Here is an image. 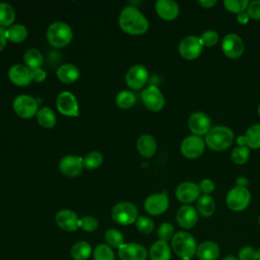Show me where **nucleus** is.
Wrapping results in <instances>:
<instances>
[{"mask_svg":"<svg viewBox=\"0 0 260 260\" xmlns=\"http://www.w3.org/2000/svg\"><path fill=\"white\" fill-rule=\"evenodd\" d=\"M120 28L132 36L143 35L148 30L149 23L145 15L134 6H125L119 15Z\"/></svg>","mask_w":260,"mask_h":260,"instance_id":"obj_1","label":"nucleus"},{"mask_svg":"<svg viewBox=\"0 0 260 260\" xmlns=\"http://www.w3.org/2000/svg\"><path fill=\"white\" fill-rule=\"evenodd\" d=\"M235 140L233 130L226 126H213L204 137L205 144L214 151H223L228 149Z\"/></svg>","mask_w":260,"mask_h":260,"instance_id":"obj_2","label":"nucleus"},{"mask_svg":"<svg viewBox=\"0 0 260 260\" xmlns=\"http://www.w3.org/2000/svg\"><path fill=\"white\" fill-rule=\"evenodd\" d=\"M173 251L181 258H192L196 254L197 243L195 238L188 232L181 231L175 233L171 240Z\"/></svg>","mask_w":260,"mask_h":260,"instance_id":"obj_3","label":"nucleus"},{"mask_svg":"<svg viewBox=\"0 0 260 260\" xmlns=\"http://www.w3.org/2000/svg\"><path fill=\"white\" fill-rule=\"evenodd\" d=\"M46 37L51 46L55 48H63L71 42L73 32L69 24L66 22L55 21L49 25Z\"/></svg>","mask_w":260,"mask_h":260,"instance_id":"obj_4","label":"nucleus"},{"mask_svg":"<svg viewBox=\"0 0 260 260\" xmlns=\"http://www.w3.org/2000/svg\"><path fill=\"white\" fill-rule=\"evenodd\" d=\"M111 216L115 222L121 225H129L134 223L138 218V209L134 203L122 201L113 206Z\"/></svg>","mask_w":260,"mask_h":260,"instance_id":"obj_5","label":"nucleus"},{"mask_svg":"<svg viewBox=\"0 0 260 260\" xmlns=\"http://www.w3.org/2000/svg\"><path fill=\"white\" fill-rule=\"evenodd\" d=\"M251 202V193L247 187L235 186L225 196L226 206L236 212L245 210Z\"/></svg>","mask_w":260,"mask_h":260,"instance_id":"obj_6","label":"nucleus"},{"mask_svg":"<svg viewBox=\"0 0 260 260\" xmlns=\"http://www.w3.org/2000/svg\"><path fill=\"white\" fill-rule=\"evenodd\" d=\"M12 108L17 116L23 119H29L37 116L39 104L35 98L28 94L17 95L12 104Z\"/></svg>","mask_w":260,"mask_h":260,"instance_id":"obj_7","label":"nucleus"},{"mask_svg":"<svg viewBox=\"0 0 260 260\" xmlns=\"http://www.w3.org/2000/svg\"><path fill=\"white\" fill-rule=\"evenodd\" d=\"M205 146L206 144H205L204 138H202L201 136L191 134L186 136L182 140L180 150L185 157L194 159L203 154L205 150Z\"/></svg>","mask_w":260,"mask_h":260,"instance_id":"obj_8","label":"nucleus"},{"mask_svg":"<svg viewBox=\"0 0 260 260\" xmlns=\"http://www.w3.org/2000/svg\"><path fill=\"white\" fill-rule=\"evenodd\" d=\"M203 50V46L197 36L184 37L178 46L179 54L186 60H194L198 58Z\"/></svg>","mask_w":260,"mask_h":260,"instance_id":"obj_9","label":"nucleus"},{"mask_svg":"<svg viewBox=\"0 0 260 260\" xmlns=\"http://www.w3.org/2000/svg\"><path fill=\"white\" fill-rule=\"evenodd\" d=\"M221 50L228 58L238 59L245 51V44L239 35L228 34L221 41Z\"/></svg>","mask_w":260,"mask_h":260,"instance_id":"obj_10","label":"nucleus"},{"mask_svg":"<svg viewBox=\"0 0 260 260\" xmlns=\"http://www.w3.org/2000/svg\"><path fill=\"white\" fill-rule=\"evenodd\" d=\"M188 127L193 135L205 136L211 128V119L204 112H194L189 116Z\"/></svg>","mask_w":260,"mask_h":260,"instance_id":"obj_11","label":"nucleus"},{"mask_svg":"<svg viewBox=\"0 0 260 260\" xmlns=\"http://www.w3.org/2000/svg\"><path fill=\"white\" fill-rule=\"evenodd\" d=\"M58 111L67 117H77L79 115V106L75 95L70 91H62L56 100Z\"/></svg>","mask_w":260,"mask_h":260,"instance_id":"obj_12","label":"nucleus"},{"mask_svg":"<svg viewBox=\"0 0 260 260\" xmlns=\"http://www.w3.org/2000/svg\"><path fill=\"white\" fill-rule=\"evenodd\" d=\"M141 100L144 106L152 112L160 111L166 103L162 92L155 85H149L144 88L141 92Z\"/></svg>","mask_w":260,"mask_h":260,"instance_id":"obj_13","label":"nucleus"},{"mask_svg":"<svg viewBox=\"0 0 260 260\" xmlns=\"http://www.w3.org/2000/svg\"><path fill=\"white\" fill-rule=\"evenodd\" d=\"M148 70L142 64H136L129 68L126 73L125 80L128 87L131 89H140L142 88L148 80Z\"/></svg>","mask_w":260,"mask_h":260,"instance_id":"obj_14","label":"nucleus"},{"mask_svg":"<svg viewBox=\"0 0 260 260\" xmlns=\"http://www.w3.org/2000/svg\"><path fill=\"white\" fill-rule=\"evenodd\" d=\"M169 196L167 192L149 195L144 201V209L150 215H159L169 208Z\"/></svg>","mask_w":260,"mask_h":260,"instance_id":"obj_15","label":"nucleus"},{"mask_svg":"<svg viewBox=\"0 0 260 260\" xmlns=\"http://www.w3.org/2000/svg\"><path fill=\"white\" fill-rule=\"evenodd\" d=\"M175 195L180 202H182L184 204H189V203L194 202L195 200H197L200 197L201 191H200L198 184H196L194 182L187 181V182H183L177 186Z\"/></svg>","mask_w":260,"mask_h":260,"instance_id":"obj_16","label":"nucleus"},{"mask_svg":"<svg viewBox=\"0 0 260 260\" xmlns=\"http://www.w3.org/2000/svg\"><path fill=\"white\" fill-rule=\"evenodd\" d=\"M83 158L78 155L67 154L59 161L60 172L67 177H76L83 170Z\"/></svg>","mask_w":260,"mask_h":260,"instance_id":"obj_17","label":"nucleus"},{"mask_svg":"<svg viewBox=\"0 0 260 260\" xmlns=\"http://www.w3.org/2000/svg\"><path fill=\"white\" fill-rule=\"evenodd\" d=\"M198 216L199 214L196 207L190 204H184L177 210L176 220L181 228L185 230H190L196 225L198 221Z\"/></svg>","mask_w":260,"mask_h":260,"instance_id":"obj_18","label":"nucleus"},{"mask_svg":"<svg viewBox=\"0 0 260 260\" xmlns=\"http://www.w3.org/2000/svg\"><path fill=\"white\" fill-rule=\"evenodd\" d=\"M118 255L121 260H145L147 258V251L140 244L124 243L118 249Z\"/></svg>","mask_w":260,"mask_h":260,"instance_id":"obj_19","label":"nucleus"},{"mask_svg":"<svg viewBox=\"0 0 260 260\" xmlns=\"http://www.w3.org/2000/svg\"><path fill=\"white\" fill-rule=\"evenodd\" d=\"M8 78L17 86H26L32 81L31 70L23 64H14L8 70Z\"/></svg>","mask_w":260,"mask_h":260,"instance_id":"obj_20","label":"nucleus"},{"mask_svg":"<svg viewBox=\"0 0 260 260\" xmlns=\"http://www.w3.org/2000/svg\"><path fill=\"white\" fill-rule=\"evenodd\" d=\"M57 225L65 232H74L79 228L80 218L70 209H61L55 216Z\"/></svg>","mask_w":260,"mask_h":260,"instance_id":"obj_21","label":"nucleus"},{"mask_svg":"<svg viewBox=\"0 0 260 260\" xmlns=\"http://www.w3.org/2000/svg\"><path fill=\"white\" fill-rule=\"evenodd\" d=\"M157 15L164 20H174L179 16L180 7L174 0H157L154 4Z\"/></svg>","mask_w":260,"mask_h":260,"instance_id":"obj_22","label":"nucleus"},{"mask_svg":"<svg viewBox=\"0 0 260 260\" xmlns=\"http://www.w3.org/2000/svg\"><path fill=\"white\" fill-rule=\"evenodd\" d=\"M219 246L212 241H204L197 246L196 256L199 260H216L219 257Z\"/></svg>","mask_w":260,"mask_h":260,"instance_id":"obj_23","label":"nucleus"},{"mask_svg":"<svg viewBox=\"0 0 260 260\" xmlns=\"http://www.w3.org/2000/svg\"><path fill=\"white\" fill-rule=\"evenodd\" d=\"M138 152L144 157H152L157 149L155 138L150 134L140 135L136 142Z\"/></svg>","mask_w":260,"mask_h":260,"instance_id":"obj_24","label":"nucleus"},{"mask_svg":"<svg viewBox=\"0 0 260 260\" xmlns=\"http://www.w3.org/2000/svg\"><path fill=\"white\" fill-rule=\"evenodd\" d=\"M56 74H57L58 79L61 82L66 83V84H71L78 80V78L80 76V71L75 65H73L71 63H66V64L61 65L57 69Z\"/></svg>","mask_w":260,"mask_h":260,"instance_id":"obj_25","label":"nucleus"},{"mask_svg":"<svg viewBox=\"0 0 260 260\" xmlns=\"http://www.w3.org/2000/svg\"><path fill=\"white\" fill-rule=\"evenodd\" d=\"M150 260H170L171 259V247L168 242L157 240L149 249Z\"/></svg>","mask_w":260,"mask_h":260,"instance_id":"obj_26","label":"nucleus"},{"mask_svg":"<svg viewBox=\"0 0 260 260\" xmlns=\"http://www.w3.org/2000/svg\"><path fill=\"white\" fill-rule=\"evenodd\" d=\"M196 209L198 214L203 217L211 216L215 211V202L211 195L208 194H201L200 197L197 199Z\"/></svg>","mask_w":260,"mask_h":260,"instance_id":"obj_27","label":"nucleus"},{"mask_svg":"<svg viewBox=\"0 0 260 260\" xmlns=\"http://www.w3.org/2000/svg\"><path fill=\"white\" fill-rule=\"evenodd\" d=\"M24 65L27 66L30 70L41 68L44 63L43 54L36 48L27 49L23 54Z\"/></svg>","mask_w":260,"mask_h":260,"instance_id":"obj_28","label":"nucleus"},{"mask_svg":"<svg viewBox=\"0 0 260 260\" xmlns=\"http://www.w3.org/2000/svg\"><path fill=\"white\" fill-rule=\"evenodd\" d=\"M28 31L25 25L21 23L12 24L11 26L6 28V38L7 41L12 43H21L27 38Z\"/></svg>","mask_w":260,"mask_h":260,"instance_id":"obj_29","label":"nucleus"},{"mask_svg":"<svg viewBox=\"0 0 260 260\" xmlns=\"http://www.w3.org/2000/svg\"><path fill=\"white\" fill-rule=\"evenodd\" d=\"M37 121L42 127L51 129L55 126L57 118L52 109H50L49 107H43L39 109L37 113Z\"/></svg>","mask_w":260,"mask_h":260,"instance_id":"obj_30","label":"nucleus"},{"mask_svg":"<svg viewBox=\"0 0 260 260\" xmlns=\"http://www.w3.org/2000/svg\"><path fill=\"white\" fill-rule=\"evenodd\" d=\"M91 246L85 241L76 242L70 251V255L74 260H86L91 255Z\"/></svg>","mask_w":260,"mask_h":260,"instance_id":"obj_31","label":"nucleus"},{"mask_svg":"<svg viewBox=\"0 0 260 260\" xmlns=\"http://www.w3.org/2000/svg\"><path fill=\"white\" fill-rule=\"evenodd\" d=\"M15 20L14 8L7 2H0V26L7 28Z\"/></svg>","mask_w":260,"mask_h":260,"instance_id":"obj_32","label":"nucleus"},{"mask_svg":"<svg viewBox=\"0 0 260 260\" xmlns=\"http://www.w3.org/2000/svg\"><path fill=\"white\" fill-rule=\"evenodd\" d=\"M244 136L247 147L250 149L260 148V124H254L250 126Z\"/></svg>","mask_w":260,"mask_h":260,"instance_id":"obj_33","label":"nucleus"},{"mask_svg":"<svg viewBox=\"0 0 260 260\" xmlns=\"http://www.w3.org/2000/svg\"><path fill=\"white\" fill-rule=\"evenodd\" d=\"M116 105L121 109H130L136 102L135 94L131 90H121L116 95Z\"/></svg>","mask_w":260,"mask_h":260,"instance_id":"obj_34","label":"nucleus"},{"mask_svg":"<svg viewBox=\"0 0 260 260\" xmlns=\"http://www.w3.org/2000/svg\"><path fill=\"white\" fill-rule=\"evenodd\" d=\"M83 158V167L86 170H94L98 169L104 160V156L100 151L93 150L88 152Z\"/></svg>","mask_w":260,"mask_h":260,"instance_id":"obj_35","label":"nucleus"},{"mask_svg":"<svg viewBox=\"0 0 260 260\" xmlns=\"http://www.w3.org/2000/svg\"><path fill=\"white\" fill-rule=\"evenodd\" d=\"M105 240L108 246L113 248H120L124 244V237L122 233L116 229H109L105 233Z\"/></svg>","mask_w":260,"mask_h":260,"instance_id":"obj_36","label":"nucleus"},{"mask_svg":"<svg viewBox=\"0 0 260 260\" xmlns=\"http://www.w3.org/2000/svg\"><path fill=\"white\" fill-rule=\"evenodd\" d=\"M231 157L236 165H245L250 157V148L247 146H236L232 151Z\"/></svg>","mask_w":260,"mask_h":260,"instance_id":"obj_37","label":"nucleus"},{"mask_svg":"<svg viewBox=\"0 0 260 260\" xmlns=\"http://www.w3.org/2000/svg\"><path fill=\"white\" fill-rule=\"evenodd\" d=\"M94 260H115V254L107 244H100L93 250Z\"/></svg>","mask_w":260,"mask_h":260,"instance_id":"obj_38","label":"nucleus"},{"mask_svg":"<svg viewBox=\"0 0 260 260\" xmlns=\"http://www.w3.org/2000/svg\"><path fill=\"white\" fill-rule=\"evenodd\" d=\"M249 2V0H224L223 6L228 11L238 14L247 10Z\"/></svg>","mask_w":260,"mask_h":260,"instance_id":"obj_39","label":"nucleus"},{"mask_svg":"<svg viewBox=\"0 0 260 260\" xmlns=\"http://www.w3.org/2000/svg\"><path fill=\"white\" fill-rule=\"evenodd\" d=\"M200 42L203 47H212L219 41V36L214 29H206L199 36Z\"/></svg>","mask_w":260,"mask_h":260,"instance_id":"obj_40","label":"nucleus"},{"mask_svg":"<svg viewBox=\"0 0 260 260\" xmlns=\"http://www.w3.org/2000/svg\"><path fill=\"white\" fill-rule=\"evenodd\" d=\"M135 225L137 230L142 234H150L154 229V222L150 217L147 216H138L135 221Z\"/></svg>","mask_w":260,"mask_h":260,"instance_id":"obj_41","label":"nucleus"},{"mask_svg":"<svg viewBox=\"0 0 260 260\" xmlns=\"http://www.w3.org/2000/svg\"><path fill=\"white\" fill-rule=\"evenodd\" d=\"M156 234H157V237L159 240L169 242L170 240L173 239V237L175 235V230H174L173 224H171L170 222H162L158 226Z\"/></svg>","mask_w":260,"mask_h":260,"instance_id":"obj_42","label":"nucleus"},{"mask_svg":"<svg viewBox=\"0 0 260 260\" xmlns=\"http://www.w3.org/2000/svg\"><path fill=\"white\" fill-rule=\"evenodd\" d=\"M99 222L95 217L91 215H85L79 220V228L82 229L84 232L91 233L98 229Z\"/></svg>","mask_w":260,"mask_h":260,"instance_id":"obj_43","label":"nucleus"},{"mask_svg":"<svg viewBox=\"0 0 260 260\" xmlns=\"http://www.w3.org/2000/svg\"><path fill=\"white\" fill-rule=\"evenodd\" d=\"M239 260H258V250L251 246L243 247L238 254Z\"/></svg>","mask_w":260,"mask_h":260,"instance_id":"obj_44","label":"nucleus"},{"mask_svg":"<svg viewBox=\"0 0 260 260\" xmlns=\"http://www.w3.org/2000/svg\"><path fill=\"white\" fill-rule=\"evenodd\" d=\"M246 11L249 14L250 18L259 20L260 19V0L250 1Z\"/></svg>","mask_w":260,"mask_h":260,"instance_id":"obj_45","label":"nucleus"},{"mask_svg":"<svg viewBox=\"0 0 260 260\" xmlns=\"http://www.w3.org/2000/svg\"><path fill=\"white\" fill-rule=\"evenodd\" d=\"M198 185H199V188H200V191H201L202 194L210 195V193H212L214 191V189H215L214 183L211 180H209V179L201 180Z\"/></svg>","mask_w":260,"mask_h":260,"instance_id":"obj_46","label":"nucleus"},{"mask_svg":"<svg viewBox=\"0 0 260 260\" xmlns=\"http://www.w3.org/2000/svg\"><path fill=\"white\" fill-rule=\"evenodd\" d=\"M31 77H32V81H35V82H42V81H44L46 79L47 73L41 67V68L31 70Z\"/></svg>","mask_w":260,"mask_h":260,"instance_id":"obj_47","label":"nucleus"},{"mask_svg":"<svg viewBox=\"0 0 260 260\" xmlns=\"http://www.w3.org/2000/svg\"><path fill=\"white\" fill-rule=\"evenodd\" d=\"M237 20L240 24H247L250 20V16L247 13V11H243L237 14Z\"/></svg>","mask_w":260,"mask_h":260,"instance_id":"obj_48","label":"nucleus"},{"mask_svg":"<svg viewBox=\"0 0 260 260\" xmlns=\"http://www.w3.org/2000/svg\"><path fill=\"white\" fill-rule=\"evenodd\" d=\"M7 43V38H6V28L0 26V51H2Z\"/></svg>","mask_w":260,"mask_h":260,"instance_id":"obj_49","label":"nucleus"},{"mask_svg":"<svg viewBox=\"0 0 260 260\" xmlns=\"http://www.w3.org/2000/svg\"><path fill=\"white\" fill-rule=\"evenodd\" d=\"M198 3L203 8H212L217 3V1L216 0H199Z\"/></svg>","mask_w":260,"mask_h":260,"instance_id":"obj_50","label":"nucleus"},{"mask_svg":"<svg viewBox=\"0 0 260 260\" xmlns=\"http://www.w3.org/2000/svg\"><path fill=\"white\" fill-rule=\"evenodd\" d=\"M249 184V181L245 177H239L236 181V186H241V187H247Z\"/></svg>","mask_w":260,"mask_h":260,"instance_id":"obj_51","label":"nucleus"},{"mask_svg":"<svg viewBox=\"0 0 260 260\" xmlns=\"http://www.w3.org/2000/svg\"><path fill=\"white\" fill-rule=\"evenodd\" d=\"M236 142H237L238 146H246L245 136H244V135H239V136L236 138Z\"/></svg>","mask_w":260,"mask_h":260,"instance_id":"obj_52","label":"nucleus"},{"mask_svg":"<svg viewBox=\"0 0 260 260\" xmlns=\"http://www.w3.org/2000/svg\"><path fill=\"white\" fill-rule=\"evenodd\" d=\"M222 260H239V259L237 257H235L234 255H228Z\"/></svg>","mask_w":260,"mask_h":260,"instance_id":"obj_53","label":"nucleus"},{"mask_svg":"<svg viewBox=\"0 0 260 260\" xmlns=\"http://www.w3.org/2000/svg\"><path fill=\"white\" fill-rule=\"evenodd\" d=\"M257 113H258V116L260 117V103L258 105V109H257Z\"/></svg>","mask_w":260,"mask_h":260,"instance_id":"obj_54","label":"nucleus"},{"mask_svg":"<svg viewBox=\"0 0 260 260\" xmlns=\"http://www.w3.org/2000/svg\"><path fill=\"white\" fill-rule=\"evenodd\" d=\"M181 260H192L191 258H181Z\"/></svg>","mask_w":260,"mask_h":260,"instance_id":"obj_55","label":"nucleus"},{"mask_svg":"<svg viewBox=\"0 0 260 260\" xmlns=\"http://www.w3.org/2000/svg\"><path fill=\"white\" fill-rule=\"evenodd\" d=\"M258 260H260V249L258 250Z\"/></svg>","mask_w":260,"mask_h":260,"instance_id":"obj_56","label":"nucleus"},{"mask_svg":"<svg viewBox=\"0 0 260 260\" xmlns=\"http://www.w3.org/2000/svg\"><path fill=\"white\" fill-rule=\"evenodd\" d=\"M258 222H259V224H260V215H259V218H258Z\"/></svg>","mask_w":260,"mask_h":260,"instance_id":"obj_57","label":"nucleus"}]
</instances>
